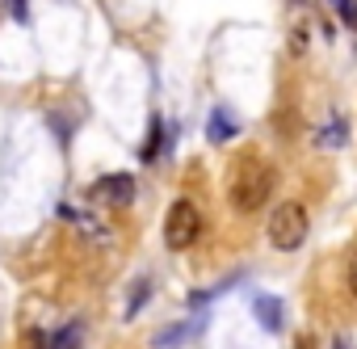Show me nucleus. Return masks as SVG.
Wrapping results in <instances>:
<instances>
[{"label":"nucleus","mask_w":357,"mask_h":349,"mask_svg":"<svg viewBox=\"0 0 357 349\" xmlns=\"http://www.w3.org/2000/svg\"><path fill=\"white\" fill-rule=\"evenodd\" d=\"M273 194V168L257 156V151H244L231 168V181H227V198L240 215H257Z\"/></svg>","instance_id":"f257e3e1"},{"label":"nucleus","mask_w":357,"mask_h":349,"mask_svg":"<svg viewBox=\"0 0 357 349\" xmlns=\"http://www.w3.org/2000/svg\"><path fill=\"white\" fill-rule=\"evenodd\" d=\"M198 236H202V211L190 198H176L164 215V244L172 253H185L198 244Z\"/></svg>","instance_id":"f03ea898"},{"label":"nucleus","mask_w":357,"mask_h":349,"mask_svg":"<svg viewBox=\"0 0 357 349\" xmlns=\"http://www.w3.org/2000/svg\"><path fill=\"white\" fill-rule=\"evenodd\" d=\"M307 240V207L303 202H282L269 215V244L282 253H294Z\"/></svg>","instance_id":"7ed1b4c3"},{"label":"nucleus","mask_w":357,"mask_h":349,"mask_svg":"<svg viewBox=\"0 0 357 349\" xmlns=\"http://www.w3.org/2000/svg\"><path fill=\"white\" fill-rule=\"evenodd\" d=\"M93 194L101 202H109V207H126L135 198V177H130V172H105V177L93 186Z\"/></svg>","instance_id":"20e7f679"},{"label":"nucleus","mask_w":357,"mask_h":349,"mask_svg":"<svg viewBox=\"0 0 357 349\" xmlns=\"http://www.w3.org/2000/svg\"><path fill=\"white\" fill-rule=\"evenodd\" d=\"M202 324H206V315H194V320H181V324H172V328H164V332H155V349H176V345H185V341H194L198 332H202Z\"/></svg>","instance_id":"39448f33"},{"label":"nucleus","mask_w":357,"mask_h":349,"mask_svg":"<svg viewBox=\"0 0 357 349\" xmlns=\"http://www.w3.org/2000/svg\"><path fill=\"white\" fill-rule=\"evenodd\" d=\"M252 315H257V324H265L269 332H278V328L286 324V307H282V299H273V295H257V299H252Z\"/></svg>","instance_id":"423d86ee"},{"label":"nucleus","mask_w":357,"mask_h":349,"mask_svg":"<svg viewBox=\"0 0 357 349\" xmlns=\"http://www.w3.org/2000/svg\"><path fill=\"white\" fill-rule=\"evenodd\" d=\"M231 135H236V118H231L227 110H215L211 122H206V139H211V143H227Z\"/></svg>","instance_id":"0eeeda50"},{"label":"nucleus","mask_w":357,"mask_h":349,"mask_svg":"<svg viewBox=\"0 0 357 349\" xmlns=\"http://www.w3.org/2000/svg\"><path fill=\"white\" fill-rule=\"evenodd\" d=\"M164 151V118H151V131H147V143L139 147V160L143 164H155Z\"/></svg>","instance_id":"6e6552de"},{"label":"nucleus","mask_w":357,"mask_h":349,"mask_svg":"<svg viewBox=\"0 0 357 349\" xmlns=\"http://www.w3.org/2000/svg\"><path fill=\"white\" fill-rule=\"evenodd\" d=\"M80 336H84V324L72 320V324H63V328L51 336V349H80Z\"/></svg>","instance_id":"1a4fd4ad"},{"label":"nucleus","mask_w":357,"mask_h":349,"mask_svg":"<svg viewBox=\"0 0 357 349\" xmlns=\"http://www.w3.org/2000/svg\"><path fill=\"white\" fill-rule=\"evenodd\" d=\"M147 295H151V282H147V278H139V282H135V290H130V303H126V320H135V315H139V307L147 303Z\"/></svg>","instance_id":"9d476101"},{"label":"nucleus","mask_w":357,"mask_h":349,"mask_svg":"<svg viewBox=\"0 0 357 349\" xmlns=\"http://www.w3.org/2000/svg\"><path fill=\"white\" fill-rule=\"evenodd\" d=\"M22 349H51V336L43 328H26L22 332Z\"/></svg>","instance_id":"9b49d317"},{"label":"nucleus","mask_w":357,"mask_h":349,"mask_svg":"<svg viewBox=\"0 0 357 349\" xmlns=\"http://www.w3.org/2000/svg\"><path fill=\"white\" fill-rule=\"evenodd\" d=\"M9 13L13 22H30V0H9Z\"/></svg>","instance_id":"f8f14e48"},{"label":"nucleus","mask_w":357,"mask_h":349,"mask_svg":"<svg viewBox=\"0 0 357 349\" xmlns=\"http://www.w3.org/2000/svg\"><path fill=\"white\" fill-rule=\"evenodd\" d=\"M349 290H353V299H357V253H353V261H349Z\"/></svg>","instance_id":"ddd939ff"},{"label":"nucleus","mask_w":357,"mask_h":349,"mask_svg":"<svg viewBox=\"0 0 357 349\" xmlns=\"http://www.w3.org/2000/svg\"><path fill=\"white\" fill-rule=\"evenodd\" d=\"M294 349H315V341H307V336H303V341H298Z\"/></svg>","instance_id":"4468645a"}]
</instances>
